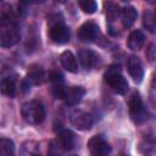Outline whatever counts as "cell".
<instances>
[{
    "mask_svg": "<svg viewBox=\"0 0 156 156\" xmlns=\"http://www.w3.org/2000/svg\"><path fill=\"white\" fill-rule=\"evenodd\" d=\"M20 26L12 11H2L0 15V45L10 48L20 41Z\"/></svg>",
    "mask_w": 156,
    "mask_h": 156,
    "instance_id": "6da1fadb",
    "label": "cell"
},
{
    "mask_svg": "<svg viewBox=\"0 0 156 156\" xmlns=\"http://www.w3.org/2000/svg\"><path fill=\"white\" fill-rule=\"evenodd\" d=\"M49 37L56 44H66L69 41V30L63 23L60 15H52L49 18Z\"/></svg>",
    "mask_w": 156,
    "mask_h": 156,
    "instance_id": "7a4b0ae2",
    "label": "cell"
},
{
    "mask_svg": "<svg viewBox=\"0 0 156 156\" xmlns=\"http://www.w3.org/2000/svg\"><path fill=\"white\" fill-rule=\"evenodd\" d=\"M105 82L107 83V85L117 94L123 95L128 91V82L126 80V78L122 76L121 73V67L118 65H111L105 74H104Z\"/></svg>",
    "mask_w": 156,
    "mask_h": 156,
    "instance_id": "3957f363",
    "label": "cell"
},
{
    "mask_svg": "<svg viewBox=\"0 0 156 156\" xmlns=\"http://www.w3.org/2000/svg\"><path fill=\"white\" fill-rule=\"evenodd\" d=\"M21 113L23 119L29 124H40L45 119V107L37 100L23 104Z\"/></svg>",
    "mask_w": 156,
    "mask_h": 156,
    "instance_id": "277c9868",
    "label": "cell"
},
{
    "mask_svg": "<svg viewBox=\"0 0 156 156\" xmlns=\"http://www.w3.org/2000/svg\"><path fill=\"white\" fill-rule=\"evenodd\" d=\"M71 123L74 128L78 130H89L93 127L94 118L90 113L82 111V110H76L71 113Z\"/></svg>",
    "mask_w": 156,
    "mask_h": 156,
    "instance_id": "5b68a950",
    "label": "cell"
},
{
    "mask_svg": "<svg viewBox=\"0 0 156 156\" xmlns=\"http://www.w3.org/2000/svg\"><path fill=\"white\" fill-rule=\"evenodd\" d=\"M88 149L91 156H107L111 152V146L102 135H95L88 141Z\"/></svg>",
    "mask_w": 156,
    "mask_h": 156,
    "instance_id": "8992f818",
    "label": "cell"
},
{
    "mask_svg": "<svg viewBox=\"0 0 156 156\" xmlns=\"http://www.w3.org/2000/svg\"><path fill=\"white\" fill-rule=\"evenodd\" d=\"M128 107H129V112L133 116V118L136 122H141L145 119V110L143 107V101L139 95V93L134 91L129 99H128Z\"/></svg>",
    "mask_w": 156,
    "mask_h": 156,
    "instance_id": "52a82bcc",
    "label": "cell"
},
{
    "mask_svg": "<svg viewBox=\"0 0 156 156\" xmlns=\"http://www.w3.org/2000/svg\"><path fill=\"white\" fill-rule=\"evenodd\" d=\"M99 34V27L98 24H95L94 22L91 21H88V22H84L78 32H77V37L80 41H84V43H91L96 39Z\"/></svg>",
    "mask_w": 156,
    "mask_h": 156,
    "instance_id": "ba28073f",
    "label": "cell"
},
{
    "mask_svg": "<svg viewBox=\"0 0 156 156\" xmlns=\"http://www.w3.org/2000/svg\"><path fill=\"white\" fill-rule=\"evenodd\" d=\"M127 69H128V73L133 78L134 82L140 83L143 80L144 69H143V65H141V61L139 60V57H136L134 55L130 56L127 61Z\"/></svg>",
    "mask_w": 156,
    "mask_h": 156,
    "instance_id": "9c48e42d",
    "label": "cell"
},
{
    "mask_svg": "<svg viewBox=\"0 0 156 156\" xmlns=\"http://www.w3.org/2000/svg\"><path fill=\"white\" fill-rule=\"evenodd\" d=\"M78 60L84 69H91L98 63L99 56L89 49H82L78 51Z\"/></svg>",
    "mask_w": 156,
    "mask_h": 156,
    "instance_id": "30bf717a",
    "label": "cell"
},
{
    "mask_svg": "<svg viewBox=\"0 0 156 156\" xmlns=\"http://www.w3.org/2000/svg\"><path fill=\"white\" fill-rule=\"evenodd\" d=\"M56 144L60 146L61 150H65V151L72 150L76 145V136L71 130L63 129L58 133L57 139H56Z\"/></svg>",
    "mask_w": 156,
    "mask_h": 156,
    "instance_id": "8fae6325",
    "label": "cell"
},
{
    "mask_svg": "<svg viewBox=\"0 0 156 156\" xmlns=\"http://www.w3.org/2000/svg\"><path fill=\"white\" fill-rule=\"evenodd\" d=\"M85 94V89L83 87H71L66 89V94H65V102L68 106H74L77 105L84 96Z\"/></svg>",
    "mask_w": 156,
    "mask_h": 156,
    "instance_id": "7c38bea8",
    "label": "cell"
},
{
    "mask_svg": "<svg viewBox=\"0 0 156 156\" xmlns=\"http://www.w3.org/2000/svg\"><path fill=\"white\" fill-rule=\"evenodd\" d=\"M45 78V72L41 66L39 65H32L29 66L28 71H27V78L26 80L32 85H39L44 82Z\"/></svg>",
    "mask_w": 156,
    "mask_h": 156,
    "instance_id": "4fadbf2b",
    "label": "cell"
},
{
    "mask_svg": "<svg viewBox=\"0 0 156 156\" xmlns=\"http://www.w3.org/2000/svg\"><path fill=\"white\" fill-rule=\"evenodd\" d=\"M60 61H61V65L62 67L71 72V73H76L78 71V63H77V58L74 57V55L71 52V51H63L60 56Z\"/></svg>",
    "mask_w": 156,
    "mask_h": 156,
    "instance_id": "5bb4252c",
    "label": "cell"
},
{
    "mask_svg": "<svg viewBox=\"0 0 156 156\" xmlns=\"http://www.w3.org/2000/svg\"><path fill=\"white\" fill-rule=\"evenodd\" d=\"M144 41H145V35L141 30H133L129 37H128V41H127V45L130 50L133 51H138L143 48L144 45Z\"/></svg>",
    "mask_w": 156,
    "mask_h": 156,
    "instance_id": "9a60e30c",
    "label": "cell"
},
{
    "mask_svg": "<svg viewBox=\"0 0 156 156\" xmlns=\"http://www.w3.org/2000/svg\"><path fill=\"white\" fill-rule=\"evenodd\" d=\"M0 93L5 96L13 98L16 94V79L13 77H5L0 80Z\"/></svg>",
    "mask_w": 156,
    "mask_h": 156,
    "instance_id": "2e32d148",
    "label": "cell"
},
{
    "mask_svg": "<svg viewBox=\"0 0 156 156\" xmlns=\"http://www.w3.org/2000/svg\"><path fill=\"white\" fill-rule=\"evenodd\" d=\"M136 16H138V12L133 6H126L121 12L123 27L124 28H130L134 24V22L136 20Z\"/></svg>",
    "mask_w": 156,
    "mask_h": 156,
    "instance_id": "e0dca14e",
    "label": "cell"
},
{
    "mask_svg": "<svg viewBox=\"0 0 156 156\" xmlns=\"http://www.w3.org/2000/svg\"><path fill=\"white\" fill-rule=\"evenodd\" d=\"M21 156H40L39 144L35 141H26L22 145Z\"/></svg>",
    "mask_w": 156,
    "mask_h": 156,
    "instance_id": "ac0fdd59",
    "label": "cell"
},
{
    "mask_svg": "<svg viewBox=\"0 0 156 156\" xmlns=\"http://www.w3.org/2000/svg\"><path fill=\"white\" fill-rule=\"evenodd\" d=\"M0 156H15V144L11 139H0Z\"/></svg>",
    "mask_w": 156,
    "mask_h": 156,
    "instance_id": "d6986e66",
    "label": "cell"
},
{
    "mask_svg": "<svg viewBox=\"0 0 156 156\" xmlns=\"http://www.w3.org/2000/svg\"><path fill=\"white\" fill-rule=\"evenodd\" d=\"M143 24L144 27L154 33L155 32V16H154V12L151 10H145L144 13H143Z\"/></svg>",
    "mask_w": 156,
    "mask_h": 156,
    "instance_id": "ffe728a7",
    "label": "cell"
},
{
    "mask_svg": "<svg viewBox=\"0 0 156 156\" xmlns=\"http://www.w3.org/2000/svg\"><path fill=\"white\" fill-rule=\"evenodd\" d=\"M78 6L80 7V10L85 13H94L98 10V4L94 0H79L78 1Z\"/></svg>",
    "mask_w": 156,
    "mask_h": 156,
    "instance_id": "44dd1931",
    "label": "cell"
},
{
    "mask_svg": "<svg viewBox=\"0 0 156 156\" xmlns=\"http://www.w3.org/2000/svg\"><path fill=\"white\" fill-rule=\"evenodd\" d=\"M106 6V13H107V17L110 21H113V18H116L118 16V6L112 4V2H108L105 5Z\"/></svg>",
    "mask_w": 156,
    "mask_h": 156,
    "instance_id": "7402d4cb",
    "label": "cell"
},
{
    "mask_svg": "<svg viewBox=\"0 0 156 156\" xmlns=\"http://www.w3.org/2000/svg\"><path fill=\"white\" fill-rule=\"evenodd\" d=\"M50 82L52 83V85H58V84H63V76L61 72L58 71H52L49 76Z\"/></svg>",
    "mask_w": 156,
    "mask_h": 156,
    "instance_id": "603a6c76",
    "label": "cell"
},
{
    "mask_svg": "<svg viewBox=\"0 0 156 156\" xmlns=\"http://www.w3.org/2000/svg\"><path fill=\"white\" fill-rule=\"evenodd\" d=\"M66 89L63 87V84H58V85H52V94L56 99H63L65 94H66Z\"/></svg>",
    "mask_w": 156,
    "mask_h": 156,
    "instance_id": "cb8c5ba5",
    "label": "cell"
},
{
    "mask_svg": "<svg viewBox=\"0 0 156 156\" xmlns=\"http://www.w3.org/2000/svg\"><path fill=\"white\" fill-rule=\"evenodd\" d=\"M48 156H61V149L56 144V141H51L48 151Z\"/></svg>",
    "mask_w": 156,
    "mask_h": 156,
    "instance_id": "d4e9b609",
    "label": "cell"
},
{
    "mask_svg": "<svg viewBox=\"0 0 156 156\" xmlns=\"http://www.w3.org/2000/svg\"><path fill=\"white\" fill-rule=\"evenodd\" d=\"M72 156H76V155H72Z\"/></svg>",
    "mask_w": 156,
    "mask_h": 156,
    "instance_id": "484cf974",
    "label": "cell"
}]
</instances>
